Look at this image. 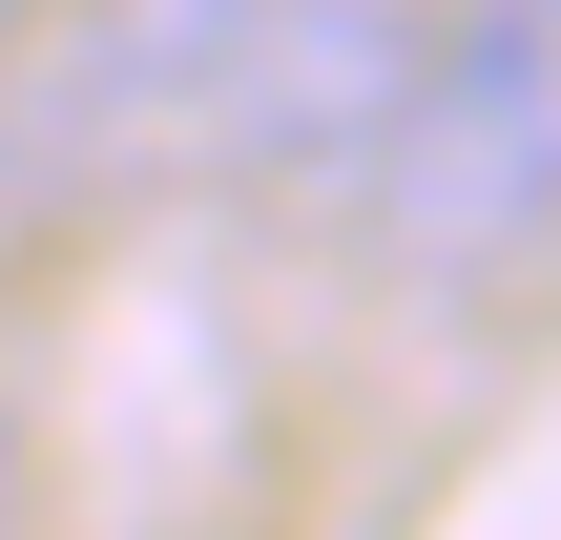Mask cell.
<instances>
[{
    "label": "cell",
    "instance_id": "2",
    "mask_svg": "<svg viewBox=\"0 0 561 540\" xmlns=\"http://www.w3.org/2000/svg\"><path fill=\"white\" fill-rule=\"evenodd\" d=\"M396 271H520L561 250V0H437V62L375 146Z\"/></svg>",
    "mask_w": 561,
    "mask_h": 540
},
{
    "label": "cell",
    "instance_id": "3",
    "mask_svg": "<svg viewBox=\"0 0 561 540\" xmlns=\"http://www.w3.org/2000/svg\"><path fill=\"white\" fill-rule=\"evenodd\" d=\"M146 146V0H0V208Z\"/></svg>",
    "mask_w": 561,
    "mask_h": 540
},
{
    "label": "cell",
    "instance_id": "1",
    "mask_svg": "<svg viewBox=\"0 0 561 540\" xmlns=\"http://www.w3.org/2000/svg\"><path fill=\"white\" fill-rule=\"evenodd\" d=\"M416 62H437V0H146V146H187L250 208H312V187H375Z\"/></svg>",
    "mask_w": 561,
    "mask_h": 540
}]
</instances>
